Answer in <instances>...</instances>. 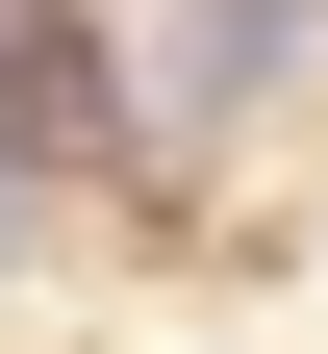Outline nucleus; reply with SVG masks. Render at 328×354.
<instances>
[{
	"label": "nucleus",
	"mask_w": 328,
	"mask_h": 354,
	"mask_svg": "<svg viewBox=\"0 0 328 354\" xmlns=\"http://www.w3.org/2000/svg\"><path fill=\"white\" fill-rule=\"evenodd\" d=\"M278 76H303V0H177V26H152V102H177V127L278 102Z\"/></svg>",
	"instance_id": "f257e3e1"
},
{
	"label": "nucleus",
	"mask_w": 328,
	"mask_h": 354,
	"mask_svg": "<svg viewBox=\"0 0 328 354\" xmlns=\"http://www.w3.org/2000/svg\"><path fill=\"white\" fill-rule=\"evenodd\" d=\"M76 102H102L76 26H51V0H0V152H76Z\"/></svg>",
	"instance_id": "f03ea898"
}]
</instances>
